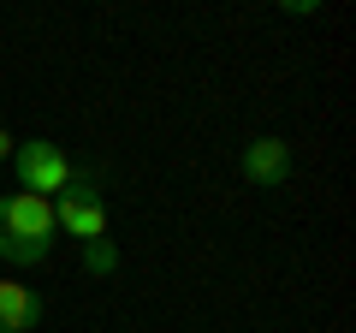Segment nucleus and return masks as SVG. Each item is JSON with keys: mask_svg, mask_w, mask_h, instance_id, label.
<instances>
[{"mask_svg": "<svg viewBox=\"0 0 356 333\" xmlns=\"http://www.w3.org/2000/svg\"><path fill=\"white\" fill-rule=\"evenodd\" d=\"M54 203L30 191H0V262L13 268H36V262L54 256Z\"/></svg>", "mask_w": 356, "mask_h": 333, "instance_id": "obj_1", "label": "nucleus"}, {"mask_svg": "<svg viewBox=\"0 0 356 333\" xmlns=\"http://www.w3.org/2000/svg\"><path fill=\"white\" fill-rule=\"evenodd\" d=\"M13 173H18V191H30V196H60L65 185L77 179V166H72V155L60 149L54 137H30V143H18L13 149Z\"/></svg>", "mask_w": 356, "mask_h": 333, "instance_id": "obj_2", "label": "nucleus"}, {"mask_svg": "<svg viewBox=\"0 0 356 333\" xmlns=\"http://www.w3.org/2000/svg\"><path fill=\"white\" fill-rule=\"evenodd\" d=\"M54 226H60L65 238H77V244L107 238V203H102V191H95V173H89V166H77V179L54 196Z\"/></svg>", "mask_w": 356, "mask_h": 333, "instance_id": "obj_3", "label": "nucleus"}, {"mask_svg": "<svg viewBox=\"0 0 356 333\" xmlns=\"http://www.w3.org/2000/svg\"><path fill=\"white\" fill-rule=\"evenodd\" d=\"M238 173H243V185H255V191H280V185L291 179V143L273 137V131L250 137L243 155H238Z\"/></svg>", "mask_w": 356, "mask_h": 333, "instance_id": "obj_4", "label": "nucleus"}, {"mask_svg": "<svg viewBox=\"0 0 356 333\" xmlns=\"http://www.w3.org/2000/svg\"><path fill=\"white\" fill-rule=\"evenodd\" d=\"M42 316H48L42 292L6 274V280H0V333H36V327H42Z\"/></svg>", "mask_w": 356, "mask_h": 333, "instance_id": "obj_5", "label": "nucleus"}, {"mask_svg": "<svg viewBox=\"0 0 356 333\" xmlns=\"http://www.w3.org/2000/svg\"><path fill=\"white\" fill-rule=\"evenodd\" d=\"M83 274H89V280H113V274H119V250H113V238L83 244Z\"/></svg>", "mask_w": 356, "mask_h": 333, "instance_id": "obj_6", "label": "nucleus"}, {"mask_svg": "<svg viewBox=\"0 0 356 333\" xmlns=\"http://www.w3.org/2000/svg\"><path fill=\"white\" fill-rule=\"evenodd\" d=\"M13 149H18V137H13L6 125H0V161H13Z\"/></svg>", "mask_w": 356, "mask_h": 333, "instance_id": "obj_7", "label": "nucleus"}]
</instances>
